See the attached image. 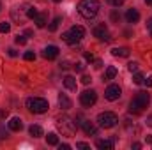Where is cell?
Listing matches in <instances>:
<instances>
[{
	"mask_svg": "<svg viewBox=\"0 0 152 150\" xmlns=\"http://www.w3.org/2000/svg\"><path fill=\"white\" fill-rule=\"evenodd\" d=\"M149 104H151V94H147V92H138V94L131 99V103H129V113L140 115V113H143V110H145Z\"/></svg>",
	"mask_w": 152,
	"mask_h": 150,
	"instance_id": "2",
	"label": "cell"
},
{
	"mask_svg": "<svg viewBox=\"0 0 152 150\" xmlns=\"http://www.w3.org/2000/svg\"><path fill=\"white\" fill-rule=\"evenodd\" d=\"M58 51H60V50H58L57 46H53V44H51V46H46V48L42 50V58H46V60H53V58L58 57Z\"/></svg>",
	"mask_w": 152,
	"mask_h": 150,
	"instance_id": "10",
	"label": "cell"
},
{
	"mask_svg": "<svg viewBox=\"0 0 152 150\" xmlns=\"http://www.w3.org/2000/svg\"><path fill=\"white\" fill-rule=\"evenodd\" d=\"M115 76H117V67L110 66V67H106V71H104V76H103V79H104V81H110V79H113Z\"/></svg>",
	"mask_w": 152,
	"mask_h": 150,
	"instance_id": "20",
	"label": "cell"
},
{
	"mask_svg": "<svg viewBox=\"0 0 152 150\" xmlns=\"http://www.w3.org/2000/svg\"><path fill=\"white\" fill-rule=\"evenodd\" d=\"M101 66H103V62H101V60H96V66H94V67H96V69H101Z\"/></svg>",
	"mask_w": 152,
	"mask_h": 150,
	"instance_id": "37",
	"label": "cell"
},
{
	"mask_svg": "<svg viewBox=\"0 0 152 150\" xmlns=\"http://www.w3.org/2000/svg\"><path fill=\"white\" fill-rule=\"evenodd\" d=\"M127 69H129V73H138V64L136 62H129L127 64Z\"/></svg>",
	"mask_w": 152,
	"mask_h": 150,
	"instance_id": "26",
	"label": "cell"
},
{
	"mask_svg": "<svg viewBox=\"0 0 152 150\" xmlns=\"http://www.w3.org/2000/svg\"><path fill=\"white\" fill-rule=\"evenodd\" d=\"M28 133H30L32 138H41V136H42V127L37 125V124H32V125L28 127Z\"/></svg>",
	"mask_w": 152,
	"mask_h": 150,
	"instance_id": "18",
	"label": "cell"
},
{
	"mask_svg": "<svg viewBox=\"0 0 152 150\" xmlns=\"http://www.w3.org/2000/svg\"><path fill=\"white\" fill-rule=\"evenodd\" d=\"M120 95H122V90H120L118 85H110V87L106 88V92H104L106 101H117Z\"/></svg>",
	"mask_w": 152,
	"mask_h": 150,
	"instance_id": "9",
	"label": "cell"
},
{
	"mask_svg": "<svg viewBox=\"0 0 152 150\" xmlns=\"http://www.w3.org/2000/svg\"><path fill=\"white\" fill-rule=\"evenodd\" d=\"M25 104H27V108H28L32 113H46L48 108H50L48 101L42 99V97H28Z\"/></svg>",
	"mask_w": 152,
	"mask_h": 150,
	"instance_id": "4",
	"label": "cell"
},
{
	"mask_svg": "<svg viewBox=\"0 0 152 150\" xmlns=\"http://www.w3.org/2000/svg\"><path fill=\"white\" fill-rule=\"evenodd\" d=\"M58 131L64 134V136H75L76 134V124L73 122V118H69V117H62L60 120H58Z\"/></svg>",
	"mask_w": 152,
	"mask_h": 150,
	"instance_id": "6",
	"label": "cell"
},
{
	"mask_svg": "<svg viewBox=\"0 0 152 150\" xmlns=\"http://www.w3.org/2000/svg\"><path fill=\"white\" fill-rule=\"evenodd\" d=\"M36 16H37V11H36V7H27V18L34 20Z\"/></svg>",
	"mask_w": 152,
	"mask_h": 150,
	"instance_id": "24",
	"label": "cell"
},
{
	"mask_svg": "<svg viewBox=\"0 0 152 150\" xmlns=\"http://www.w3.org/2000/svg\"><path fill=\"white\" fill-rule=\"evenodd\" d=\"M76 149H83V150H88V149H90V145H88V143H83V141H80V143H76Z\"/></svg>",
	"mask_w": 152,
	"mask_h": 150,
	"instance_id": "29",
	"label": "cell"
},
{
	"mask_svg": "<svg viewBox=\"0 0 152 150\" xmlns=\"http://www.w3.org/2000/svg\"><path fill=\"white\" fill-rule=\"evenodd\" d=\"M99 9H101L99 0H81V2L78 4V12H80L85 20L96 18L97 12H99Z\"/></svg>",
	"mask_w": 152,
	"mask_h": 150,
	"instance_id": "1",
	"label": "cell"
},
{
	"mask_svg": "<svg viewBox=\"0 0 152 150\" xmlns=\"http://www.w3.org/2000/svg\"><path fill=\"white\" fill-rule=\"evenodd\" d=\"M58 106L62 108V110H71L73 108V103H71V99L66 95V94H58Z\"/></svg>",
	"mask_w": 152,
	"mask_h": 150,
	"instance_id": "11",
	"label": "cell"
},
{
	"mask_svg": "<svg viewBox=\"0 0 152 150\" xmlns=\"http://www.w3.org/2000/svg\"><path fill=\"white\" fill-rule=\"evenodd\" d=\"M113 145H115L113 140H97V141H96V147L99 150H112Z\"/></svg>",
	"mask_w": 152,
	"mask_h": 150,
	"instance_id": "15",
	"label": "cell"
},
{
	"mask_svg": "<svg viewBox=\"0 0 152 150\" xmlns=\"http://www.w3.org/2000/svg\"><path fill=\"white\" fill-rule=\"evenodd\" d=\"M85 37V28L83 27H80V25H75V27H71L67 32H64L62 34V39L67 42V44H76V42H80L81 39Z\"/></svg>",
	"mask_w": 152,
	"mask_h": 150,
	"instance_id": "3",
	"label": "cell"
},
{
	"mask_svg": "<svg viewBox=\"0 0 152 150\" xmlns=\"http://www.w3.org/2000/svg\"><path fill=\"white\" fill-rule=\"evenodd\" d=\"M147 125L152 127V115H151V117H147Z\"/></svg>",
	"mask_w": 152,
	"mask_h": 150,
	"instance_id": "38",
	"label": "cell"
},
{
	"mask_svg": "<svg viewBox=\"0 0 152 150\" xmlns=\"http://www.w3.org/2000/svg\"><path fill=\"white\" fill-rule=\"evenodd\" d=\"M85 58H87V60H88V62H92V60H94V57H92V55H90V53H85Z\"/></svg>",
	"mask_w": 152,
	"mask_h": 150,
	"instance_id": "36",
	"label": "cell"
},
{
	"mask_svg": "<svg viewBox=\"0 0 152 150\" xmlns=\"http://www.w3.org/2000/svg\"><path fill=\"white\" fill-rule=\"evenodd\" d=\"M143 83H145V85H147V87L151 88V87H152V76H149L147 79H143Z\"/></svg>",
	"mask_w": 152,
	"mask_h": 150,
	"instance_id": "33",
	"label": "cell"
},
{
	"mask_svg": "<svg viewBox=\"0 0 152 150\" xmlns=\"http://www.w3.org/2000/svg\"><path fill=\"white\" fill-rule=\"evenodd\" d=\"M112 55L118 57V58H127L129 57V50L127 48H113L112 50Z\"/></svg>",
	"mask_w": 152,
	"mask_h": 150,
	"instance_id": "17",
	"label": "cell"
},
{
	"mask_svg": "<svg viewBox=\"0 0 152 150\" xmlns=\"http://www.w3.org/2000/svg\"><path fill=\"white\" fill-rule=\"evenodd\" d=\"M147 143H151V145H152V134H149V136H147Z\"/></svg>",
	"mask_w": 152,
	"mask_h": 150,
	"instance_id": "41",
	"label": "cell"
},
{
	"mask_svg": "<svg viewBox=\"0 0 152 150\" xmlns=\"http://www.w3.org/2000/svg\"><path fill=\"white\" fill-rule=\"evenodd\" d=\"M133 149H136V150L142 149V143H133Z\"/></svg>",
	"mask_w": 152,
	"mask_h": 150,
	"instance_id": "39",
	"label": "cell"
},
{
	"mask_svg": "<svg viewBox=\"0 0 152 150\" xmlns=\"http://www.w3.org/2000/svg\"><path fill=\"white\" fill-rule=\"evenodd\" d=\"M108 4H112L115 7H120V5L124 4V0H108Z\"/></svg>",
	"mask_w": 152,
	"mask_h": 150,
	"instance_id": "30",
	"label": "cell"
},
{
	"mask_svg": "<svg viewBox=\"0 0 152 150\" xmlns=\"http://www.w3.org/2000/svg\"><path fill=\"white\" fill-rule=\"evenodd\" d=\"M23 58L28 60V62H30V60H36V53H34V51H27V53L23 55Z\"/></svg>",
	"mask_w": 152,
	"mask_h": 150,
	"instance_id": "27",
	"label": "cell"
},
{
	"mask_svg": "<svg viewBox=\"0 0 152 150\" xmlns=\"http://www.w3.org/2000/svg\"><path fill=\"white\" fill-rule=\"evenodd\" d=\"M143 79H145V78H143V74H140V73H134V76H133V81H134L136 85H142Z\"/></svg>",
	"mask_w": 152,
	"mask_h": 150,
	"instance_id": "25",
	"label": "cell"
},
{
	"mask_svg": "<svg viewBox=\"0 0 152 150\" xmlns=\"http://www.w3.org/2000/svg\"><path fill=\"white\" fill-rule=\"evenodd\" d=\"M117 122H118V117H117L113 111H103V113L97 115V124H99V127L112 129V127L117 125Z\"/></svg>",
	"mask_w": 152,
	"mask_h": 150,
	"instance_id": "5",
	"label": "cell"
},
{
	"mask_svg": "<svg viewBox=\"0 0 152 150\" xmlns=\"http://www.w3.org/2000/svg\"><path fill=\"white\" fill-rule=\"evenodd\" d=\"M90 81H92V79H90V76H81V83H83V85H88Z\"/></svg>",
	"mask_w": 152,
	"mask_h": 150,
	"instance_id": "32",
	"label": "cell"
},
{
	"mask_svg": "<svg viewBox=\"0 0 152 150\" xmlns=\"http://www.w3.org/2000/svg\"><path fill=\"white\" fill-rule=\"evenodd\" d=\"M58 149H60V150H69V149H71V145L64 143V145H58Z\"/></svg>",
	"mask_w": 152,
	"mask_h": 150,
	"instance_id": "35",
	"label": "cell"
},
{
	"mask_svg": "<svg viewBox=\"0 0 152 150\" xmlns=\"http://www.w3.org/2000/svg\"><path fill=\"white\" fill-rule=\"evenodd\" d=\"M53 2H57V4H58V2H62V0H53Z\"/></svg>",
	"mask_w": 152,
	"mask_h": 150,
	"instance_id": "44",
	"label": "cell"
},
{
	"mask_svg": "<svg viewBox=\"0 0 152 150\" xmlns=\"http://www.w3.org/2000/svg\"><path fill=\"white\" fill-rule=\"evenodd\" d=\"M9 55H11V57H16V51H14V50L11 48V50H9Z\"/></svg>",
	"mask_w": 152,
	"mask_h": 150,
	"instance_id": "40",
	"label": "cell"
},
{
	"mask_svg": "<svg viewBox=\"0 0 152 150\" xmlns=\"http://www.w3.org/2000/svg\"><path fill=\"white\" fill-rule=\"evenodd\" d=\"M75 69H76V71H78V73H81V71L85 69V66H83L81 62H76V64H75Z\"/></svg>",
	"mask_w": 152,
	"mask_h": 150,
	"instance_id": "31",
	"label": "cell"
},
{
	"mask_svg": "<svg viewBox=\"0 0 152 150\" xmlns=\"http://www.w3.org/2000/svg\"><path fill=\"white\" fill-rule=\"evenodd\" d=\"M4 117H7V111H0V118H4Z\"/></svg>",
	"mask_w": 152,
	"mask_h": 150,
	"instance_id": "42",
	"label": "cell"
},
{
	"mask_svg": "<svg viewBox=\"0 0 152 150\" xmlns=\"http://www.w3.org/2000/svg\"><path fill=\"white\" fill-rule=\"evenodd\" d=\"M96 101H97V94H96V90H92V88L80 94V103H81V106H85V108L94 106Z\"/></svg>",
	"mask_w": 152,
	"mask_h": 150,
	"instance_id": "7",
	"label": "cell"
},
{
	"mask_svg": "<svg viewBox=\"0 0 152 150\" xmlns=\"http://www.w3.org/2000/svg\"><path fill=\"white\" fill-rule=\"evenodd\" d=\"M14 42L20 44V46H23V44H27V37H25V36H18V37L14 39Z\"/></svg>",
	"mask_w": 152,
	"mask_h": 150,
	"instance_id": "28",
	"label": "cell"
},
{
	"mask_svg": "<svg viewBox=\"0 0 152 150\" xmlns=\"http://www.w3.org/2000/svg\"><path fill=\"white\" fill-rule=\"evenodd\" d=\"M94 36L99 39V41H104V42H110L112 41V36H110V30L104 23H99L96 28H94Z\"/></svg>",
	"mask_w": 152,
	"mask_h": 150,
	"instance_id": "8",
	"label": "cell"
},
{
	"mask_svg": "<svg viewBox=\"0 0 152 150\" xmlns=\"http://www.w3.org/2000/svg\"><path fill=\"white\" fill-rule=\"evenodd\" d=\"M46 21H48V16H46L44 12H37V16L34 18V23L37 25L39 28H42V27H46Z\"/></svg>",
	"mask_w": 152,
	"mask_h": 150,
	"instance_id": "19",
	"label": "cell"
},
{
	"mask_svg": "<svg viewBox=\"0 0 152 150\" xmlns=\"http://www.w3.org/2000/svg\"><path fill=\"white\" fill-rule=\"evenodd\" d=\"M126 20H127V23H136V21L140 20V12H138L134 7H131V9H127V12H126Z\"/></svg>",
	"mask_w": 152,
	"mask_h": 150,
	"instance_id": "14",
	"label": "cell"
},
{
	"mask_svg": "<svg viewBox=\"0 0 152 150\" xmlns=\"http://www.w3.org/2000/svg\"><path fill=\"white\" fill-rule=\"evenodd\" d=\"M81 129L85 131V134H92V136L97 134V127H96L90 120H83V122H81Z\"/></svg>",
	"mask_w": 152,
	"mask_h": 150,
	"instance_id": "12",
	"label": "cell"
},
{
	"mask_svg": "<svg viewBox=\"0 0 152 150\" xmlns=\"http://www.w3.org/2000/svg\"><path fill=\"white\" fill-rule=\"evenodd\" d=\"M60 21H62V18H60V16H57V18H53V21H51V23L48 25V30H50V32H55V30L58 28V25H60Z\"/></svg>",
	"mask_w": 152,
	"mask_h": 150,
	"instance_id": "21",
	"label": "cell"
},
{
	"mask_svg": "<svg viewBox=\"0 0 152 150\" xmlns=\"http://www.w3.org/2000/svg\"><path fill=\"white\" fill-rule=\"evenodd\" d=\"M46 141H48V145H58V136L55 134V133H50L48 136H46Z\"/></svg>",
	"mask_w": 152,
	"mask_h": 150,
	"instance_id": "22",
	"label": "cell"
},
{
	"mask_svg": "<svg viewBox=\"0 0 152 150\" xmlns=\"http://www.w3.org/2000/svg\"><path fill=\"white\" fill-rule=\"evenodd\" d=\"M145 4H147V5H152V0H145Z\"/></svg>",
	"mask_w": 152,
	"mask_h": 150,
	"instance_id": "43",
	"label": "cell"
},
{
	"mask_svg": "<svg viewBox=\"0 0 152 150\" xmlns=\"http://www.w3.org/2000/svg\"><path fill=\"white\" fill-rule=\"evenodd\" d=\"M64 87H66L67 90H76L78 83H76L75 76H66V78H64Z\"/></svg>",
	"mask_w": 152,
	"mask_h": 150,
	"instance_id": "16",
	"label": "cell"
},
{
	"mask_svg": "<svg viewBox=\"0 0 152 150\" xmlns=\"http://www.w3.org/2000/svg\"><path fill=\"white\" fill-rule=\"evenodd\" d=\"M147 30L151 32V36H152V18L149 20V21H147Z\"/></svg>",
	"mask_w": 152,
	"mask_h": 150,
	"instance_id": "34",
	"label": "cell"
},
{
	"mask_svg": "<svg viewBox=\"0 0 152 150\" xmlns=\"http://www.w3.org/2000/svg\"><path fill=\"white\" fill-rule=\"evenodd\" d=\"M9 129L11 131H14V133H18V131H21L23 129V122H21V118H18V117H12L11 120H9Z\"/></svg>",
	"mask_w": 152,
	"mask_h": 150,
	"instance_id": "13",
	"label": "cell"
},
{
	"mask_svg": "<svg viewBox=\"0 0 152 150\" xmlns=\"http://www.w3.org/2000/svg\"><path fill=\"white\" fill-rule=\"evenodd\" d=\"M0 32H2V34H7V32H11V23H7V21H2V23H0Z\"/></svg>",
	"mask_w": 152,
	"mask_h": 150,
	"instance_id": "23",
	"label": "cell"
}]
</instances>
